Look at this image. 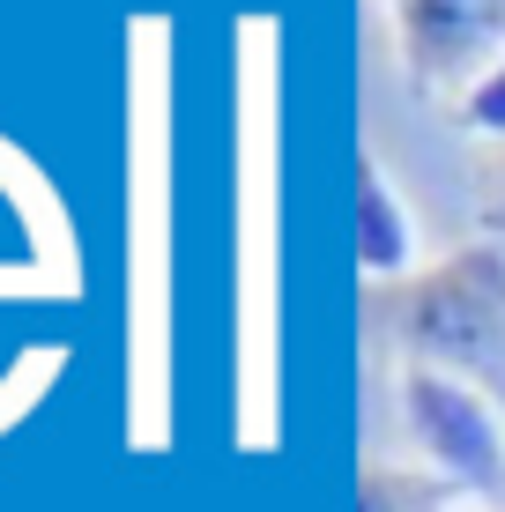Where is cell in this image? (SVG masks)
I'll return each mask as SVG.
<instances>
[{"label": "cell", "instance_id": "obj_1", "mask_svg": "<svg viewBox=\"0 0 505 512\" xmlns=\"http://www.w3.org/2000/svg\"><path fill=\"white\" fill-rule=\"evenodd\" d=\"M364 327L402 364L476 386L505 416V245L468 238L402 282H372Z\"/></svg>", "mask_w": 505, "mask_h": 512}, {"label": "cell", "instance_id": "obj_2", "mask_svg": "<svg viewBox=\"0 0 505 512\" xmlns=\"http://www.w3.org/2000/svg\"><path fill=\"white\" fill-rule=\"evenodd\" d=\"M402 416L416 431L424 475H439L454 498H483L491 512H505V416L476 386L402 364Z\"/></svg>", "mask_w": 505, "mask_h": 512}, {"label": "cell", "instance_id": "obj_3", "mask_svg": "<svg viewBox=\"0 0 505 512\" xmlns=\"http://www.w3.org/2000/svg\"><path fill=\"white\" fill-rule=\"evenodd\" d=\"M402 67L431 104L468 97V82L505 60V0H394Z\"/></svg>", "mask_w": 505, "mask_h": 512}, {"label": "cell", "instance_id": "obj_4", "mask_svg": "<svg viewBox=\"0 0 505 512\" xmlns=\"http://www.w3.org/2000/svg\"><path fill=\"white\" fill-rule=\"evenodd\" d=\"M357 260L372 282H402L416 275V223L394 201V179L372 149H357Z\"/></svg>", "mask_w": 505, "mask_h": 512}, {"label": "cell", "instance_id": "obj_5", "mask_svg": "<svg viewBox=\"0 0 505 512\" xmlns=\"http://www.w3.org/2000/svg\"><path fill=\"white\" fill-rule=\"evenodd\" d=\"M357 512H454V490L424 468H394V461H364L357 475Z\"/></svg>", "mask_w": 505, "mask_h": 512}, {"label": "cell", "instance_id": "obj_6", "mask_svg": "<svg viewBox=\"0 0 505 512\" xmlns=\"http://www.w3.org/2000/svg\"><path fill=\"white\" fill-rule=\"evenodd\" d=\"M454 127L476 141V149H505V60L491 67V75L468 82V97L454 104Z\"/></svg>", "mask_w": 505, "mask_h": 512}, {"label": "cell", "instance_id": "obj_7", "mask_svg": "<svg viewBox=\"0 0 505 512\" xmlns=\"http://www.w3.org/2000/svg\"><path fill=\"white\" fill-rule=\"evenodd\" d=\"M468 216H476V238L505 245V149H476V164H468Z\"/></svg>", "mask_w": 505, "mask_h": 512}]
</instances>
